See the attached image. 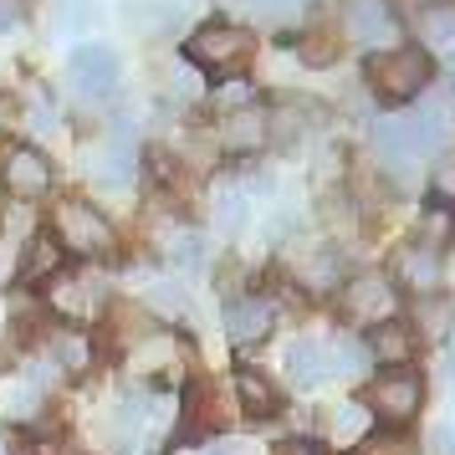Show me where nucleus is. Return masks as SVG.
Wrapping results in <instances>:
<instances>
[{
	"mask_svg": "<svg viewBox=\"0 0 455 455\" xmlns=\"http://www.w3.org/2000/svg\"><path fill=\"white\" fill-rule=\"evenodd\" d=\"M16 16H21V5H16V0H0V26H11Z\"/></svg>",
	"mask_w": 455,
	"mask_h": 455,
	"instance_id": "obj_40",
	"label": "nucleus"
},
{
	"mask_svg": "<svg viewBox=\"0 0 455 455\" xmlns=\"http://www.w3.org/2000/svg\"><path fill=\"white\" fill-rule=\"evenodd\" d=\"M297 57H302L307 67L338 62V31H332V26H312V31H302V36H297Z\"/></svg>",
	"mask_w": 455,
	"mask_h": 455,
	"instance_id": "obj_26",
	"label": "nucleus"
},
{
	"mask_svg": "<svg viewBox=\"0 0 455 455\" xmlns=\"http://www.w3.org/2000/svg\"><path fill=\"white\" fill-rule=\"evenodd\" d=\"M404 133H410L414 154H440V148L451 144V108L430 98V103H419V113L404 118Z\"/></svg>",
	"mask_w": 455,
	"mask_h": 455,
	"instance_id": "obj_16",
	"label": "nucleus"
},
{
	"mask_svg": "<svg viewBox=\"0 0 455 455\" xmlns=\"http://www.w3.org/2000/svg\"><path fill=\"white\" fill-rule=\"evenodd\" d=\"M185 363H189V343L164 328H148L128 348V373H139V379H174V373H185Z\"/></svg>",
	"mask_w": 455,
	"mask_h": 455,
	"instance_id": "obj_8",
	"label": "nucleus"
},
{
	"mask_svg": "<svg viewBox=\"0 0 455 455\" xmlns=\"http://www.w3.org/2000/svg\"><path fill=\"white\" fill-rule=\"evenodd\" d=\"M185 399H189V430H195V425H226V410H220V389H215V384L195 379Z\"/></svg>",
	"mask_w": 455,
	"mask_h": 455,
	"instance_id": "obj_25",
	"label": "nucleus"
},
{
	"mask_svg": "<svg viewBox=\"0 0 455 455\" xmlns=\"http://www.w3.org/2000/svg\"><path fill=\"white\" fill-rule=\"evenodd\" d=\"M185 57L195 67H205L210 77H235L256 57V36L241 31V26H230V21H210L195 36H185Z\"/></svg>",
	"mask_w": 455,
	"mask_h": 455,
	"instance_id": "obj_2",
	"label": "nucleus"
},
{
	"mask_svg": "<svg viewBox=\"0 0 455 455\" xmlns=\"http://www.w3.org/2000/svg\"><path fill=\"white\" fill-rule=\"evenodd\" d=\"M419 36L430 52H455V5H430L419 11Z\"/></svg>",
	"mask_w": 455,
	"mask_h": 455,
	"instance_id": "obj_23",
	"label": "nucleus"
},
{
	"mask_svg": "<svg viewBox=\"0 0 455 455\" xmlns=\"http://www.w3.org/2000/svg\"><path fill=\"white\" fill-rule=\"evenodd\" d=\"M414 348H419V338H414V328H410V323H399V317H389V323L369 328V343H363V353H369V358H379V363H384V373L410 369Z\"/></svg>",
	"mask_w": 455,
	"mask_h": 455,
	"instance_id": "obj_15",
	"label": "nucleus"
},
{
	"mask_svg": "<svg viewBox=\"0 0 455 455\" xmlns=\"http://www.w3.org/2000/svg\"><path fill=\"white\" fill-rule=\"evenodd\" d=\"M287 373L297 379V389H312V384H323V379H328V358H323V343H312V338L291 343V348H287Z\"/></svg>",
	"mask_w": 455,
	"mask_h": 455,
	"instance_id": "obj_21",
	"label": "nucleus"
},
{
	"mask_svg": "<svg viewBox=\"0 0 455 455\" xmlns=\"http://www.w3.org/2000/svg\"><path fill=\"white\" fill-rule=\"evenodd\" d=\"M343 31L358 46H384L399 36V21L389 0H343Z\"/></svg>",
	"mask_w": 455,
	"mask_h": 455,
	"instance_id": "obj_11",
	"label": "nucleus"
},
{
	"mask_svg": "<svg viewBox=\"0 0 455 455\" xmlns=\"http://www.w3.org/2000/svg\"><path fill=\"white\" fill-rule=\"evenodd\" d=\"M338 312H343L348 323H369V328H379V323H389L394 312H399V291H394L389 276H379V271H358V276H348L343 291H338Z\"/></svg>",
	"mask_w": 455,
	"mask_h": 455,
	"instance_id": "obj_5",
	"label": "nucleus"
},
{
	"mask_svg": "<svg viewBox=\"0 0 455 455\" xmlns=\"http://www.w3.org/2000/svg\"><path fill=\"white\" fill-rule=\"evenodd\" d=\"M67 271V251H62V241L52 235V230H36L31 241H26V251H21V267H16V276L21 282H46V276H62Z\"/></svg>",
	"mask_w": 455,
	"mask_h": 455,
	"instance_id": "obj_17",
	"label": "nucleus"
},
{
	"mask_svg": "<svg viewBox=\"0 0 455 455\" xmlns=\"http://www.w3.org/2000/svg\"><path fill=\"white\" fill-rule=\"evenodd\" d=\"M52 235L62 241L67 256H118V230L108 226L103 210H92V200H57V215H52Z\"/></svg>",
	"mask_w": 455,
	"mask_h": 455,
	"instance_id": "obj_1",
	"label": "nucleus"
},
{
	"mask_svg": "<svg viewBox=\"0 0 455 455\" xmlns=\"http://www.w3.org/2000/svg\"><path fill=\"white\" fill-rule=\"evenodd\" d=\"M215 220H220V230H241L246 226V189L241 185H220L215 189Z\"/></svg>",
	"mask_w": 455,
	"mask_h": 455,
	"instance_id": "obj_30",
	"label": "nucleus"
},
{
	"mask_svg": "<svg viewBox=\"0 0 455 455\" xmlns=\"http://www.w3.org/2000/svg\"><path fill=\"white\" fill-rule=\"evenodd\" d=\"M369 87L384 103H410L430 87V57L419 46H399V52H379L369 62Z\"/></svg>",
	"mask_w": 455,
	"mask_h": 455,
	"instance_id": "obj_3",
	"label": "nucleus"
},
{
	"mask_svg": "<svg viewBox=\"0 0 455 455\" xmlns=\"http://www.w3.org/2000/svg\"><path fill=\"white\" fill-rule=\"evenodd\" d=\"M276 455H323V445H317V440H282Z\"/></svg>",
	"mask_w": 455,
	"mask_h": 455,
	"instance_id": "obj_37",
	"label": "nucleus"
},
{
	"mask_svg": "<svg viewBox=\"0 0 455 455\" xmlns=\"http://www.w3.org/2000/svg\"><path fill=\"white\" fill-rule=\"evenodd\" d=\"M52 159H46L42 148L31 144H16L0 154V185L11 189V200H21V205H36V200H46L52 195Z\"/></svg>",
	"mask_w": 455,
	"mask_h": 455,
	"instance_id": "obj_7",
	"label": "nucleus"
},
{
	"mask_svg": "<svg viewBox=\"0 0 455 455\" xmlns=\"http://www.w3.org/2000/svg\"><path fill=\"white\" fill-rule=\"evenodd\" d=\"M57 5H62V16L72 26H83V16H87V0H57Z\"/></svg>",
	"mask_w": 455,
	"mask_h": 455,
	"instance_id": "obj_39",
	"label": "nucleus"
},
{
	"mask_svg": "<svg viewBox=\"0 0 455 455\" xmlns=\"http://www.w3.org/2000/svg\"><path fill=\"white\" fill-rule=\"evenodd\" d=\"M271 328H276V302H271V297H235L226 307V332H230L235 348L267 343Z\"/></svg>",
	"mask_w": 455,
	"mask_h": 455,
	"instance_id": "obj_12",
	"label": "nucleus"
},
{
	"mask_svg": "<svg viewBox=\"0 0 455 455\" xmlns=\"http://www.w3.org/2000/svg\"><path fill=\"white\" fill-rule=\"evenodd\" d=\"M271 144V124H267V108H230L226 124H220V148L226 154H256V148Z\"/></svg>",
	"mask_w": 455,
	"mask_h": 455,
	"instance_id": "obj_14",
	"label": "nucleus"
},
{
	"mask_svg": "<svg viewBox=\"0 0 455 455\" xmlns=\"http://www.w3.org/2000/svg\"><path fill=\"white\" fill-rule=\"evenodd\" d=\"M144 419H148V399L144 394H124L118 410H113V430H118V440H133V435L144 430Z\"/></svg>",
	"mask_w": 455,
	"mask_h": 455,
	"instance_id": "obj_31",
	"label": "nucleus"
},
{
	"mask_svg": "<svg viewBox=\"0 0 455 455\" xmlns=\"http://www.w3.org/2000/svg\"><path fill=\"white\" fill-rule=\"evenodd\" d=\"M297 5H307V0H251V11H256V16H271V21H276V16H291Z\"/></svg>",
	"mask_w": 455,
	"mask_h": 455,
	"instance_id": "obj_36",
	"label": "nucleus"
},
{
	"mask_svg": "<svg viewBox=\"0 0 455 455\" xmlns=\"http://www.w3.org/2000/svg\"><path fill=\"white\" fill-rule=\"evenodd\" d=\"M373 148H379V164L394 169V174H404L410 164H419L410 133H404V118H379L373 124Z\"/></svg>",
	"mask_w": 455,
	"mask_h": 455,
	"instance_id": "obj_18",
	"label": "nucleus"
},
{
	"mask_svg": "<svg viewBox=\"0 0 455 455\" xmlns=\"http://www.w3.org/2000/svg\"><path fill=\"white\" fill-rule=\"evenodd\" d=\"M235 394H241L246 414H256V419H271V414L282 410V389L271 384L267 373H256V369H241V373H235Z\"/></svg>",
	"mask_w": 455,
	"mask_h": 455,
	"instance_id": "obj_19",
	"label": "nucleus"
},
{
	"mask_svg": "<svg viewBox=\"0 0 455 455\" xmlns=\"http://www.w3.org/2000/svg\"><path fill=\"white\" fill-rule=\"evenodd\" d=\"M205 455H246V451H241V445H235V440H220V445H210Z\"/></svg>",
	"mask_w": 455,
	"mask_h": 455,
	"instance_id": "obj_41",
	"label": "nucleus"
},
{
	"mask_svg": "<svg viewBox=\"0 0 455 455\" xmlns=\"http://www.w3.org/2000/svg\"><path fill=\"white\" fill-rule=\"evenodd\" d=\"M297 282H302L307 291H328V287H338V256H332V251L302 256V261H297Z\"/></svg>",
	"mask_w": 455,
	"mask_h": 455,
	"instance_id": "obj_27",
	"label": "nucleus"
},
{
	"mask_svg": "<svg viewBox=\"0 0 455 455\" xmlns=\"http://www.w3.org/2000/svg\"><path fill=\"white\" fill-rule=\"evenodd\" d=\"M133 133H139V124H128V118H118V128H113V139H108L98 154H92V180L108 189H118L133 180V169H139V159H133Z\"/></svg>",
	"mask_w": 455,
	"mask_h": 455,
	"instance_id": "obj_13",
	"label": "nucleus"
},
{
	"mask_svg": "<svg viewBox=\"0 0 455 455\" xmlns=\"http://www.w3.org/2000/svg\"><path fill=\"white\" fill-rule=\"evenodd\" d=\"M67 77H72V92L83 98L87 108H103L118 98V87H124V67L113 57V46H77L72 52V62H67Z\"/></svg>",
	"mask_w": 455,
	"mask_h": 455,
	"instance_id": "obj_4",
	"label": "nucleus"
},
{
	"mask_svg": "<svg viewBox=\"0 0 455 455\" xmlns=\"http://www.w3.org/2000/svg\"><path fill=\"white\" fill-rule=\"evenodd\" d=\"M430 455H455V430H435L430 435Z\"/></svg>",
	"mask_w": 455,
	"mask_h": 455,
	"instance_id": "obj_38",
	"label": "nucleus"
},
{
	"mask_svg": "<svg viewBox=\"0 0 455 455\" xmlns=\"http://www.w3.org/2000/svg\"><path fill=\"white\" fill-rule=\"evenodd\" d=\"M430 195H435L430 205H451V210H455V154L435 164V174H430Z\"/></svg>",
	"mask_w": 455,
	"mask_h": 455,
	"instance_id": "obj_34",
	"label": "nucleus"
},
{
	"mask_svg": "<svg viewBox=\"0 0 455 455\" xmlns=\"http://www.w3.org/2000/svg\"><path fill=\"white\" fill-rule=\"evenodd\" d=\"M52 363L62 373H87L92 369V338L83 328H62L52 338Z\"/></svg>",
	"mask_w": 455,
	"mask_h": 455,
	"instance_id": "obj_20",
	"label": "nucleus"
},
{
	"mask_svg": "<svg viewBox=\"0 0 455 455\" xmlns=\"http://www.w3.org/2000/svg\"><path fill=\"white\" fill-rule=\"evenodd\" d=\"M323 358H328V373H363V363H369V353H363V343H353V338H338V343H328L323 348Z\"/></svg>",
	"mask_w": 455,
	"mask_h": 455,
	"instance_id": "obj_29",
	"label": "nucleus"
},
{
	"mask_svg": "<svg viewBox=\"0 0 455 455\" xmlns=\"http://www.w3.org/2000/svg\"><path fill=\"white\" fill-rule=\"evenodd\" d=\"M389 282L394 287H404V291H414V297H435L440 282H445L440 251L419 246V241H404V246L394 251V261H389Z\"/></svg>",
	"mask_w": 455,
	"mask_h": 455,
	"instance_id": "obj_10",
	"label": "nucleus"
},
{
	"mask_svg": "<svg viewBox=\"0 0 455 455\" xmlns=\"http://www.w3.org/2000/svg\"><path fill=\"white\" fill-rule=\"evenodd\" d=\"M21 246H26V241H11V235H0V287L16 276V267H21Z\"/></svg>",
	"mask_w": 455,
	"mask_h": 455,
	"instance_id": "obj_35",
	"label": "nucleus"
},
{
	"mask_svg": "<svg viewBox=\"0 0 455 455\" xmlns=\"http://www.w3.org/2000/svg\"><path fill=\"white\" fill-rule=\"evenodd\" d=\"M419 404H425V384H419V373L410 369H394V373H379L373 379L369 399H363V410L373 414V419H384V425H410L414 414H419Z\"/></svg>",
	"mask_w": 455,
	"mask_h": 455,
	"instance_id": "obj_6",
	"label": "nucleus"
},
{
	"mask_svg": "<svg viewBox=\"0 0 455 455\" xmlns=\"http://www.w3.org/2000/svg\"><path fill=\"white\" fill-rule=\"evenodd\" d=\"M358 455H419V445H414L410 435L384 430V435H369V440L358 445Z\"/></svg>",
	"mask_w": 455,
	"mask_h": 455,
	"instance_id": "obj_33",
	"label": "nucleus"
},
{
	"mask_svg": "<svg viewBox=\"0 0 455 455\" xmlns=\"http://www.w3.org/2000/svg\"><path fill=\"white\" fill-rule=\"evenodd\" d=\"M369 425H373V414L363 410V404H343V410L328 419V435H332L338 451H358V445L369 440Z\"/></svg>",
	"mask_w": 455,
	"mask_h": 455,
	"instance_id": "obj_22",
	"label": "nucleus"
},
{
	"mask_svg": "<svg viewBox=\"0 0 455 455\" xmlns=\"http://www.w3.org/2000/svg\"><path fill=\"white\" fill-rule=\"evenodd\" d=\"M414 241H419V246H430V251L451 246V241H455V210H451V205H430L425 215H419Z\"/></svg>",
	"mask_w": 455,
	"mask_h": 455,
	"instance_id": "obj_24",
	"label": "nucleus"
},
{
	"mask_svg": "<svg viewBox=\"0 0 455 455\" xmlns=\"http://www.w3.org/2000/svg\"><path fill=\"white\" fill-rule=\"evenodd\" d=\"M5 118H11V98H5V92H0V124H5Z\"/></svg>",
	"mask_w": 455,
	"mask_h": 455,
	"instance_id": "obj_43",
	"label": "nucleus"
},
{
	"mask_svg": "<svg viewBox=\"0 0 455 455\" xmlns=\"http://www.w3.org/2000/svg\"><path fill=\"white\" fill-rule=\"evenodd\" d=\"M148 307L164 312V317H180V323L195 317V302H189V291L180 287V282H154V287H148Z\"/></svg>",
	"mask_w": 455,
	"mask_h": 455,
	"instance_id": "obj_28",
	"label": "nucleus"
},
{
	"mask_svg": "<svg viewBox=\"0 0 455 455\" xmlns=\"http://www.w3.org/2000/svg\"><path fill=\"white\" fill-rule=\"evenodd\" d=\"M404 5H414V11H430V5H445V0H404Z\"/></svg>",
	"mask_w": 455,
	"mask_h": 455,
	"instance_id": "obj_42",
	"label": "nucleus"
},
{
	"mask_svg": "<svg viewBox=\"0 0 455 455\" xmlns=\"http://www.w3.org/2000/svg\"><path fill=\"white\" fill-rule=\"evenodd\" d=\"M445 72H451V77H455V52H445Z\"/></svg>",
	"mask_w": 455,
	"mask_h": 455,
	"instance_id": "obj_44",
	"label": "nucleus"
},
{
	"mask_svg": "<svg viewBox=\"0 0 455 455\" xmlns=\"http://www.w3.org/2000/svg\"><path fill=\"white\" fill-rule=\"evenodd\" d=\"M103 307H108V282H98V276H77V271H62V276H57V287H52V312L67 317L72 328L98 323Z\"/></svg>",
	"mask_w": 455,
	"mask_h": 455,
	"instance_id": "obj_9",
	"label": "nucleus"
},
{
	"mask_svg": "<svg viewBox=\"0 0 455 455\" xmlns=\"http://www.w3.org/2000/svg\"><path fill=\"white\" fill-rule=\"evenodd\" d=\"M169 256V261H174V267H205V241H200V235H189V230H180V235H169L164 246H159Z\"/></svg>",
	"mask_w": 455,
	"mask_h": 455,
	"instance_id": "obj_32",
	"label": "nucleus"
}]
</instances>
